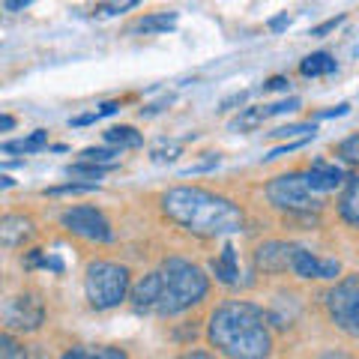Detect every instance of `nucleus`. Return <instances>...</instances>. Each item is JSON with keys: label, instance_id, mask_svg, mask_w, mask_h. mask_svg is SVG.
Returning a JSON list of instances; mask_svg holds the SVG:
<instances>
[{"label": "nucleus", "instance_id": "f257e3e1", "mask_svg": "<svg viewBox=\"0 0 359 359\" xmlns=\"http://www.w3.org/2000/svg\"><path fill=\"white\" fill-rule=\"evenodd\" d=\"M210 282L204 269L186 257H168V261L147 273L132 287V306L144 314H180L198 306L207 297Z\"/></svg>", "mask_w": 359, "mask_h": 359}, {"label": "nucleus", "instance_id": "f03ea898", "mask_svg": "<svg viewBox=\"0 0 359 359\" xmlns=\"http://www.w3.org/2000/svg\"><path fill=\"white\" fill-rule=\"evenodd\" d=\"M162 212L198 237H228L245 228V216L233 201L198 186H177L162 195Z\"/></svg>", "mask_w": 359, "mask_h": 359}, {"label": "nucleus", "instance_id": "7ed1b4c3", "mask_svg": "<svg viewBox=\"0 0 359 359\" xmlns=\"http://www.w3.org/2000/svg\"><path fill=\"white\" fill-rule=\"evenodd\" d=\"M207 339L228 359H266L273 353V335L264 309L252 302H224L210 314Z\"/></svg>", "mask_w": 359, "mask_h": 359}, {"label": "nucleus", "instance_id": "20e7f679", "mask_svg": "<svg viewBox=\"0 0 359 359\" xmlns=\"http://www.w3.org/2000/svg\"><path fill=\"white\" fill-rule=\"evenodd\" d=\"M84 294L96 311L117 309L129 294V269L111 261H93L84 276Z\"/></svg>", "mask_w": 359, "mask_h": 359}, {"label": "nucleus", "instance_id": "39448f33", "mask_svg": "<svg viewBox=\"0 0 359 359\" xmlns=\"http://www.w3.org/2000/svg\"><path fill=\"white\" fill-rule=\"evenodd\" d=\"M266 198L273 207L287 210V212H318L323 207L320 195L309 186L306 171H294V174H282V177L269 180Z\"/></svg>", "mask_w": 359, "mask_h": 359}, {"label": "nucleus", "instance_id": "423d86ee", "mask_svg": "<svg viewBox=\"0 0 359 359\" xmlns=\"http://www.w3.org/2000/svg\"><path fill=\"white\" fill-rule=\"evenodd\" d=\"M327 311L341 332L359 339V273L344 276L327 294Z\"/></svg>", "mask_w": 359, "mask_h": 359}, {"label": "nucleus", "instance_id": "0eeeda50", "mask_svg": "<svg viewBox=\"0 0 359 359\" xmlns=\"http://www.w3.org/2000/svg\"><path fill=\"white\" fill-rule=\"evenodd\" d=\"M60 224L75 237H84L90 243H111L114 240V231H111V222L105 219L102 210L96 207H69L60 216Z\"/></svg>", "mask_w": 359, "mask_h": 359}, {"label": "nucleus", "instance_id": "6e6552de", "mask_svg": "<svg viewBox=\"0 0 359 359\" xmlns=\"http://www.w3.org/2000/svg\"><path fill=\"white\" fill-rule=\"evenodd\" d=\"M45 320V302L36 294H18L4 302V330L6 332H33Z\"/></svg>", "mask_w": 359, "mask_h": 359}, {"label": "nucleus", "instance_id": "1a4fd4ad", "mask_svg": "<svg viewBox=\"0 0 359 359\" xmlns=\"http://www.w3.org/2000/svg\"><path fill=\"white\" fill-rule=\"evenodd\" d=\"M290 273H297L299 278H335L341 273L339 261H327V257L311 255L302 245H294V257H290Z\"/></svg>", "mask_w": 359, "mask_h": 359}, {"label": "nucleus", "instance_id": "9d476101", "mask_svg": "<svg viewBox=\"0 0 359 359\" xmlns=\"http://www.w3.org/2000/svg\"><path fill=\"white\" fill-rule=\"evenodd\" d=\"M294 245H297V243H282V240L264 243L261 249L255 252V264H257V269H264V273H285V269H290Z\"/></svg>", "mask_w": 359, "mask_h": 359}, {"label": "nucleus", "instance_id": "9b49d317", "mask_svg": "<svg viewBox=\"0 0 359 359\" xmlns=\"http://www.w3.org/2000/svg\"><path fill=\"white\" fill-rule=\"evenodd\" d=\"M299 108V99L290 96V99H282V102H273V105H255V108H245L243 114H237L231 120V129H255L257 123H264L276 114H285V111H297Z\"/></svg>", "mask_w": 359, "mask_h": 359}, {"label": "nucleus", "instance_id": "f8f14e48", "mask_svg": "<svg viewBox=\"0 0 359 359\" xmlns=\"http://www.w3.org/2000/svg\"><path fill=\"white\" fill-rule=\"evenodd\" d=\"M306 177H309V186H311L318 195H323V192H332L335 186H341V183H344L341 168H339V165L323 162V159L314 162V165L309 168V171H306Z\"/></svg>", "mask_w": 359, "mask_h": 359}, {"label": "nucleus", "instance_id": "ddd939ff", "mask_svg": "<svg viewBox=\"0 0 359 359\" xmlns=\"http://www.w3.org/2000/svg\"><path fill=\"white\" fill-rule=\"evenodd\" d=\"M30 233H33V222L25 216H4V222H0V243H4L6 249L21 245Z\"/></svg>", "mask_w": 359, "mask_h": 359}, {"label": "nucleus", "instance_id": "4468645a", "mask_svg": "<svg viewBox=\"0 0 359 359\" xmlns=\"http://www.w3.org/2000/svg\"><path fill=\"white\" fill-rule=\"evenodd\" d=\"M339 216L351 224V228H359V174L347 180L344 192L339 198Z\"/></svg>", "mask_w": 359, "mask_h": 359}, {"label": "nucleus", "instance_id": "2eb2a0df", "mask_svg": "<svg viewBox=\"0 0 359 359\" xmlns=\"http://www.w3.org/2000/svg\"><path fill=\"white\" fill-rule=\"evenodd\" d=\"M210 266H212V276H216L222 285H237V278H240V266H237V249H233L231 243L224 245L222 255H219Z\"/></svg>", "mask_w": 359, "mask_h": 359}, {"label": "nucleus", "instance_id": "dca6fc26", "mask_svg": "<svg viewBox=\"0 0 359 359\" xmlns=\"http://www.w3.org/2000/svg\"><path fill=\"white\" fill-rule=\"evenodd\" d=\"M335 69H339V63H335V57L327 54V51H314V54H309V57H302V63H299V72L306 78L332 75Z\"/></svg>", "mask_w": 359, "mask_h": 359}, {"label": "nucleus", "instance_id": "f3484780", "mask_svg": "<svg viewBox=\"0 0 359 359\" xmlns=\"http://www.w3.org/2000/svg\"><path fill=\"white\" fill-rule=\"evenodd\" d=\"M177 13H153V15H144L138 25L132 27V33H144V36H150V33H165L177 25Z\"/></svg>", "mask_w": 359, "mask_h": 359}, {"label": "nucleus", "instance_id": "a211bd4d", "mask_svg": "<svg viewBox=\"0 0 359 359\" xmlns=\"http://www.w3.org/2000/svg\"><path fill=\"white\" fill-rule=\"evenodd\" d=\"M60 359H129L126 353L120 351V347H72V351H66Z\"/></svg>", "mask_w": 359, "mask_h": 359}, {"label": "nucleus", "instance_id": "6ab92c4d", "mask_svg": "<svg viewBox=\"0 0 359 359\" xmlns=\"http://www.w3.org/2000/svg\"><path fill=\"white\" fill-rule=\"evenodd\" d=\"M45 144H48V132L36 129L33 135H27V138H21V141H6L4 153H36V150L45 147Z\"/></svg>", "mask_w": 359, "mask_h": 359}, {"label": "nucleus", "instance_id": "aec40b11", "mask_svg": "<svg viewBox=\"0 0 359 359\" xmlns=\"http://www.w3.org/2000/svg\"><path fill=\"white\" fill-rule=\"evenodd\" d=\"M105 141L108 144H117V147H141V132H135L132 126H114L105 132Z\"/></svg>", "mask_w": 359, "mask_h": 359}, {"label": "nucleus", "instance_id": "412c9836", "mask_svg": "<svg viewBox=\"0 0 359 359\" xmlns=\"http://www.w3.org/2000/svg\"><path fill=\"white\" fill-rule=\"evenodd\" d=\"M27 266H45V269H54V273H63V257L45 255L42 249H33L27 255Z\"/></svg>", "mask_w": 359, "mask_h": 359}, {"label": "nucleus", "instance_id": "4be33fe9", "mask_svg": "<svg viewBox=\"0 0 359 359\" xmlns=\"http://www.w3.org/2000/svg\"><path fill=\"white\" fill-rule=\"evenodd\" d=\"M120 156V150H108V147H87L81 153V162L90 165H114V159Z\"/></svg>", "mask_w": 359, "mask_h": 359}, {"label": "nucleus", "instance_id": "5701e85b", "mask_svg": "<svg viewBox=\"0 0 359 359\" xmlns=\"http://www.w3.org/2000/svg\"><path fill=\"white\" fill-rule=\"evenodd\" d=\"M0 359H27V351L13 339V332L0 335Z\"/></svg>", "mask_w": 359, "mask_h": 359}, {"label": "nucleus", "instance_id": "b1692460", "mask_svg": "<svg viewBox=\"0 0 359 359\" xmlns=\"http://www.w3.org/2000/svg\"><path fill=\"white\" fill-rule=\"evenodd\" d=\"M120 108V102H105V105H99V111H93V114H78L69 120V126H87V123H96L99 117H108V114H114V111Z\"/></svg>", "mask_w": 359, "mask_h": 359}, {"label": "nucleus", "instance_id": "393cba45", "mask_svg": "<svg viewBox=\"0 0 359 359\" xmlns=\"http://www.w3.org/2000/svg\"><path fill=\"white\" fill-rule=\"evenodd\" d=\"M96 183H66V186H54L45 189V195H84V192H96Z\"/></svg>", "mask_w": 359, "mask_h": 359}, {"label": "nucleus", "instance_id": "a878e982", "mask_svg": "<svg viewBox=\"0 0 359 359\" xmlns=\"http://www.w3.org/2000/svg\"><path fill=\"white\" fill-rule=\"evenodd\" d=\"M339 156L344 162H351V165H359V132L351 135V138H344L339 144Z\"/></svg>", "mask_w": 359, "mask_h": 359}, {"label": "nucleus", "instance_id": "bb28decb", "mask_svg": "<svg viewBox=\"0 0 359 359\" xmlns=\"http://www.w3.org/2000/svg\"><path fill=\"white\" fill-rule=\"evenodd\" d=\"M273 135H278V138H294V135H302V138H314V126H309V123H299V126L276 129Z\"/></svg>", "mask_w": 359, "mask_h": 359}, {"label": "nucleus", "instance_id": "cd10ccee", "mask_svg": "<svg viewBox=\"0 0 359 359\" xmlns=\"http://www.w3.org/2000/svg\"><path fill=\"white\" fill-rule=\"evenodd\" d=\"M138 4L135 0H126V4H102V6H96V13H102V15H117V13H126V9H135Z\"/></svg>", "mask_w": 359, "mask_h": 359}, {"label": "nucleus", "instance_id": "c85d7f7f", "mask_svg": "<svg viewBox=\"0 0 359 359\" xmlns=\"http://www.w3.org/2000/svg\"><path fill=\"white\" fill-rule=\"evenodd\" d=\"M344 21V15H335V18H330V21H323V25H318V27H311V36H323V33H330V30H335Z\"/></svg>", "mask_w": 359, "mask_h": 359}, {"label": "nucleus", "instance_id": "c756f323", "mask_svg": "<svg viewBox=\"0 0 359 359\" xmlns=\"http://www.w3.org/2000/svg\"><path fill=\"white\" fill-rule=\"evenodd\" d=\"M347 111H351V105L341 102V105H335V108L320 111V114H314V117H318V120H323V117H341V114H347Z\"/></svg>", "mask_w": 359, "mask_h": 359}, {"label": "nucleus", "instance_id": "7c9ffc66", "mask_svg": "<svg viewBox=\"0 0 359 359\" xmlns=\"http://www.w3.org/2000/svg\"><path fill=\"white\" fill-rule=\"evenodd\" d=\"M219 165V156H210L207 162H198V165H189L186 174H198V171H207V168H216Z\"/></svg>", "mask_w": 359, "mask_h": 359}, {"label": "nucleus", "instance_id": "2f4dec72", "mask_svg": "<svg viewBox=\"0 0 359 359\" xmlns=\"http://www.w3.org/2000/svg\"><path fill=\"white\" fill-rule=\"evenodd\" d=\"M290 25V15L287 13H282V15H276V18H269V30L273 33H278V30H285Z\"/></svg>", "mask_w": 359, "mask_h": 359}, {"label": "nucleus", "instance_id": "473e14b6", "mask_svg": "<svg viewBox=\"0 0 359 359\" xmlns=\"http://www.w3.org/2000/svg\"><path fill=\"white\" fill-rule=\"evenodd\" d=\"M287 87H290V81H287V78H282V75L269 78V81L264 84V90H287Z\"/></svg>", "mask_w": 359, "mask_h": 359}, {"label": "nucleus", "instance_id": "72a5a7b5", "mask_svg": "<svg viewBox=\"0 0 359 359\" xmlns=\"http://www.w3.org/2000/svg\"><path fill=\"white\" fill-rule=\"evenodd\" d=\"M30 4L27 0H4V9L6 13H18V9H27Z\"/></svg>", "mask_w": 359, "mask_h": 359}, {"label": "nucleus", "instance_id": "f704fd0d", "mask_svg": "<svg viewBox=\"0 0 359 359\" xmlns=\"http://www.w3.org/2000/svg\"><path fill=\"white\" fill-rule=\"evenodd\" d=\"M320 359H351V356H347L344 351H327V353H323Z\"/></svg>", "mask_w": 359, "mask_h": 359}, {"label": "nucleus", "instance_id": "c9c22d12", "mask_svg": "<svg viewBox=\"0 0 359 359\" xmlns=\"http://www.w3.org/2000/svg\"><path fill=\"white\" fill-rule=\"evenodd\" d=\"M13 126H15V120L9 117V114H4V117H0V129H4V132H9Z\"/></svg>", "mask_w": 359, "mask_h": 359}, {"label": "nucleus", "instance_id": "e433bc0d", "mask_svg": "<svg viewBox=\"0 0 359 359\" xmlns=\"http://www.w3.org/2000/svg\"><path fill=\"white\" fill-rule=\"evenodd\" d=\"M177 359H212L210 353H201V351H195V353H186V356H177Z\"/></svg>", "mask_w": 359, "mask_h": 359}, {"label": "nucleus", "instance_id": "4c0bfd02", "mask_svg": "<svg viewBox=\"0 0 359 359\" xmlns=\"http://www.w3.org/2000/svg\"><path fill=\"white\" fill-rule=\"evenodd\" d=\"M0 183H4V189H13L15 180H13V177H0Z\"/></svg>", "mask_w": 359, "mask_h": 359}]
</instances>
